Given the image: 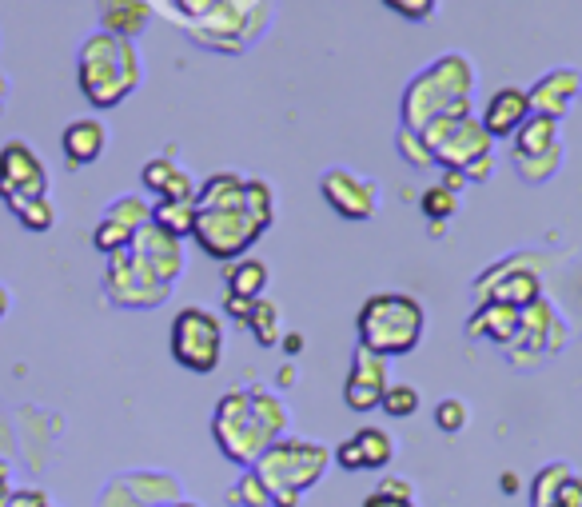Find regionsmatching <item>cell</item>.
<instances>
[{"label":"cell","instance_id":"obj_36","mask_svg":"<svg viewBox=\"0 0 582 507\" xmlns=\"http://www.w3.org/2000/svg\"><path fill=\"white\" fill-rule=\"evenodd\" d=\"M551 507H582V480L579 476H567V484L559 488V496H555V504Z\"/></svg>","mask_w":582,"mask_h":507},{"label":"cell","instance_id":"obj_6","mask_svg":"<svg viewBox=\"0 0 582 507\" xmlns=\"http://www.w3.org/2000/svg\"><path fill=\"white\" fill-rule=\"evenodd\" d=\"M471 80H475V72L459 52H451L439 64H431L427 72H419L411 80V88H407V100H403V128L419 132L435 116H443L447 108L467 100L471 96Z\"/></svg>","mask_w":582,"mask_h":507},{"label":"cell","instance_id":"obj_1","mask_svg":"<svg viewBox=\"0 0 582 507\" xmlns=\"http://www.w3.org/2000/svg\"><path fill=\"white\" fill-rule=\"evenodd\" d=\"M284 428H288V412L264 388H240V392L220 396L216 420H212V436L220 452L244 468L260 464V456L280 440Z\"/></svg>","mask_w":582,"mask_h":507},{"label":"cell","instance_id":"obj_5","mask_svg":"<svg viewBox=\"0 0 582 507\" xmlns=\"http://www.w3.org/2000/svg\"><path fill=\"white\" fill-rule=\"evenodd\" d=\"M331 464V452L323 444H311V440H276L260 464H256V476L264 480L272 507H295L299 496L307 488H315L323 480Z\"/></svg>","mask_w":582,"mask_h":507},{"label":"cell","instance_id":"obj_26","mask_svg":"<svg viewBox=\"0 0 582 507\" xmlns=\"http://www.w3.org/2000/svg\"><path fill=\"white\" fill-rule=\"evenodd\" d=\"M248 328L256 332V340H260L264 348H272V344L280 340V312H276V304L256 300V304H252V316H248Z\"/></svg>","mask_w":582,"mask_h":507},{"label":"cell","instance_id":"obj_2","mask_svg":"<svg viewBox=\"0 0 582 507\" xmlns=\"http://www.w3.org/2000/svg\"><path fill=\"white\" fill-rule=\"evenodd\" d=\"M268 228H272V188L264 180H248L244 204L196 208L192 236L212 260H240Z\"/></svg>","mask_w":582,"mask_h":507},{"label":"cell","instance_id":"obj_40","mask_svg":"<svg viewBox=\"0 0 582 507\" xmlns=\"http://www.w3.org/2000/svg\"><path fill=\"white\" fill-rule=\"evenodd\" d=\"M463 184H467V176H463V172H455V168H447L443 188H447V192H463Z\"/></svg>","mask_w":582,"mask_h":507},{"label":"cell","instance_id":"obj_7","mask_svg":"<svg viewBox=\"0 0 582 507\" xmlns=\"http://www.w3.org/2000/svg\"><path fill=\"white\" fill-rule=\"evenodd\" d=\"M419 140L427 144L431 160H439L443 168H455V172H467L471 164H479L491 144V136L483 132V124H475L467 116V100H459L455 108H447L443 116H435L427 128H419Z\"/></svg>","mask_w":582,"mask_h":507},{"label":"cell","instance_id":"obj_23","mask_svg":"<svg viewBox=\"0 0 582 507\" xmlns=\"http://www.w3.org/2000/svg\"><path fill=\"white\" fill-rule=\"evenodd\" d=\"M152 224L176 240L192 236V224H196V200H160L152 208Z\"/></svg>","mask_w":582,"mask_h":507},{"label":"cell","instance_id":"obj_31","mask_svg":"<svg viewBox=\"0 0 582 507\" xmlns=\"http://www.w3.org/2000/svg\"><path fill=\"white\" fill-rule=\"evenodd\" d=\"M435 424H439V432H463L467 428V404L463 400H455V396H447V400H439V408H435Z\"/></svg>","mask_w":582,"mask_h":507},{"label":"cell","instance_id":"obj_28","mask_svg":"<svg viewBox=\"0 0 582 507\" xmlns=\"http://www.w3.org/2000/svg\"><path fill=\"white\" fill-rule=\"evenodd\" d=\"M387 416H395V420H407V416H415V408H419V392L411 388V384H391L387 392H383V404H379Z\"/></svg>","mask_w":582,"mask_h":507},{"label":"cell","instance_id":"obj_41","mask_svg":"<svg viewBox=\"0 0 582 507\" xmlns=\"http://www.w3.org/2000/svg\"><path fill=\"white\" fill-rule=\"evenodd\" d=\"M8 496H12V488H8V464L0 460V507H8Z\"/></svg>","mask_w":582,"mask_h":507},{"label":"cell","instance_id":"obj_9","mask_svg":"<svg viewBox=\"0 0 582 507\" xmlns=\"http://www.w3.org/2000/svg\"><path fill=\"white\" fill-rule=\"evenodd\" d=\"M515 168L527 184H543L559 168V120L531 112L515 132Z\"/></svg>","mask_w":582,"mask_h":507},{"label":"cell","instance_id":"obj_35","mask_svg":"<svg viewBox=\"0 0 582 507\" xmlns=\"http://www.w3.org/2000/svg\"><path fill=\"white\" fill-rule=\"evenodd\" d=\"M8 507H56V504H52L48 492H40V488H20V492L8 496Z\"/></svg>","mask_w":582,"mask_h":507},{"label":"cell","instance_id":"obj_37","mask_svg":"<svg viewBox=\"0 0 582 507\" xmlns=\"http://www.w3.org/2000/svg\"><path fill=\"white\" fill-rule=\"evenodd\" d=\"M252 304H256V300H240V296H224V308H228V316H232V320H240V324H248V316H252Z\"/></svg>","mask_w":582,"mask_h":507},{"label":"cell","instance_id":"obj_17","mask_svg":"<svg viewBox=\"0 0 582 507\" xmlns=\"http://www.w3.org/2000/svg\"><path fill=\"white\" fill-rule=\"evenodd\" d=\"M104 144H108V132H104V124H100V120H92V116L72 120V124L64 128V156H68V164H72V168L100 160Z\"/></svg>","mask_w":582,"mask_h":507},{"label":"cell","instance_id":"obj_22","mask_svg":"<svg viewBox=\"0 0 582 507\" xmlns=\"http://www.w3.org/2000/svg\"><path fill=\"white\" fill-rule=\"evenodd\" d=\"M268 288V264L264 260H236L228 268V296H240V300H260Z\"/></svg>","mask_w":582,"mask_h":507},{"label":"cell","instance_id":"obj_38","mask_svg":"<svg viewBox=\"0 0 582 507\" xmlns=\"http://www.w3.org/2000/svg\"><path fill=\"white\" fill-rule=\"evenodd\" d=\"M379 492H383V496H395V500H411V484H407V480H391V476H387V480L379 484Z\"/></svg>","mask_w":582,"mask_h":507},{"label":"cell","instance_id":"obj_13","mask_svg":"<svg viewBox=\"0 0 582 507\" xmlns=\"http://www.w3.org/2000/svg\"><path fill=\"white\" fill-rule=\"evenodd\" d=\"M387 360L383 356H371L367 348H355L351 356V372H347V384H343V404L351 412H375L383 404V392H387Z\"/></svg>","mask_w":582,"mask_h":507},{"label":"cell","instance_id":"obj_10","mask_svg":"<svg viewBox=\"0 0 582 507\" xmlns=\"http://www.w3.org/2000/svg\"><path fill=\"white\" fill-rule=\"evenodd\" d=\"M104 292H108L112 304H120V308H156V304L172 292V284H160V280L124 248V252L108 256Z\"/></svg>","mask_w":582,"mask_h":507},{"label":"cell","instance_id":"obj_33","mask_svg":"<svg viewBox=\"0 0 582 507\" xmlns=\"http://www.w3.org/2000/svg\"><path fill=\"white\" fill-rule=\"evenodd\" d=\"M391 12H399L403 20H427L431 12H435V4L439 0H383Z\"/></svg>","mask_w":582,"mask_h":507},{"label":"cell","instance_id":"obj_27","mask_svg":"<svg viewBox=\"0 0 582 507\" xmlns=\"http://www.w3.org/2000/svg\"><path fill=\"white\" fill-rule=\"evenodd\" d=\"M567 476H571V468H567V464H551V468H543V472H539V480H535V492H531L535 507L555 504V496H559V488L567 484Z\"/></svg>","mask_w":582,"mask_h":507},{"label":"cell","instance_id":"obj_39","mask_svg":"<svg viewBox=\"0 0 582 507\" xmlns=\"http://www.w3.org/2000/svg\"><path fill=\"white\" fill-rule=\"evenodd\" d=\"M363 507H415L411 500H395V496H383V492H375V496H367Z\"/></svg>","mask_w":582,"mask_h":507},{"label":"cell","instance_id":"obj_25","mask_svg":"<svg viewBox=\"0 0 582 507\" xmlns=\"http://www.w3.org/2000/svg\"><path fill=\"white\" fill-rule=\"evenodd\" d=\"M12 212H16V220H20L28 232H48L52 220H56V208H52L48 196H36V200H24V204H12Z\"/></svg>","mask_w":582,"mask_h":507},{"label":"cell","instance_id":"obj_32","mask_svg":"<svg viewBox=\"0 0 582 507\" xmlns=\"http://www.w3.org/2000/svg\"><path fill=\"white\" fill-rule=\"evenodd\" d=\"M455 208H459V200H455V192H447L443 184H435V188L423 192V212H427L431 220H447V216H455Z\"/></svg>","mask_w":582,"mask_h":507},{"label":"cell","instance_id":"obj_44","mask_svg":"<svg viewBox=\"0 0 582 507\" xmlns=\"http://www.w3.org/2000/svg\"><path fill=\"white\" fill-rule=\"evenodd\" d=\"M0 92H4V76H0Z\"/></svg>","mask_w":582,"mask_h":507},{"label":"cell","instance_id":"obj_24","mask_svg":"<svg viewBox=\"0 0 582 507\" xmlns=\"http://www.w3.org/2000/svg\"><path fill=\"white\" fill-rule=\"evenodd\" d=\"M104 220H112V224H120V228H128V232H140V228L152 220V208H148L140 196H120V200L104 212Z\"/></svg>","mask_w":582,"mask_h":507},{"label":"cell","instance_id":"obj_20","mask_svg":"<svg viewBox=\"0 0 582 507\" xmlns=\"http://www.w3.org/2000/svg\"><path fill=\"white\" fill-rule=\"evenodd\" d=\"M100 20L112 36L132 40L148 24V4H140V0H100Z\"/></svg>","mask_w":582,"mask_h":507},{"label":"cell","instance_id":"obj_4","mask_svg":"<svg viewBox=\"0 0 582 507\" xmlns=\"http://www.w3.org/2000/svg\"><path fill=\"white\" fill-rule=\"evenodd\" d=\"M76 76H80V92L96 108H116L140 84V56H136L132 40L112 36V32H96L80 48Z\"/></svg>","mask_w":582,"mask_h":507},{"label":"cell","instance_id":"obj_18","mask_svg":"<svg viewBox=\"0 0 582 507\" xmlns=\"http://www.w3.org/2000/svg\"><path fill=\"white\" fill-rule=\"evenodd\" d=\"M582 76L579 72H555V76H543L539 84H535V92H531V112H543V116H563L567 112V104H571V96L579 92Z\"/></svg>","mask_w":582,"mask_h":507},{"label":"cell","instance_id":"obj_12","mask_svg":"<svg viewBox=\"0 0 582 507\" xmlns=\"http://www.w3.org/2000/svg\"><path fill=\"white\" fill-rule=\"evenodd\" d=\"M319 192H323V200L331 204V212L343 216V220H371V216H375V204H379L375 180L355 176L351 168H331V172H323V176H319Z\"/></svg>","mask_w":582,"mask_h":507},{"label":"cell","instance_id":"obj_43","mask_svg":"<svg viewBox=\"0 0 582 507\" xmlns=\"http://www.w3.org/2000/svg\"><path fill=\"white\" fill-rule=\"evenodd\" d=\"M4 312H8V292H4V284H0V320H4Z\"/></svg>","mask_w":582,"mask_h":507},{"label":"cell","instance_id":"obj_15","mask_svg":"<svg viewBox=\"0 0 582 507\" xmlns=\"http://www.w3.org/2000/svg\"><path fill=\"white\" fill-rule=\"evenodd\" d=\"M395 456V444L383 428H359L351 440L335 448V464L343 472H363V468H387Z\"/></svg>","mask_w":582,"mask_h":507},{"label":"cell","instance_id":"obj_3","mask_svg":"<svg viewBox=\"0 0 582 507\" xmlns=\"http://www.w3.org/2000/svg\"><path fill=\"white\" fill-rule=\"evenodd\" d=\"M355 328H359V348L391 360V356H407L419 348L423 328H427V312L407 292H375L363 300Z\"/></svg>","mask_w":582,"mask_h":507},{"label":"cell","instance_id":"obj_42","mask_svg":"<svg viewBox=\"0 0 582 507\" xmlns=\"http://www.w3.org/2000/svg\"><path fill=\"white\" fill-rule=\"evenodd\" d=\"M284 348H288V356H295V352H303V336H299V332H291V336H284Z\"/></svg>","mask_w":582,"mask_h":507},{"label":"cell","instance_id":"obj_29","mask_svg":"<svg viewBox=\"0 0 582 507\" xmlns=\"http://www.w3.org/2000/svg\"><path fill=\"white\" fill-rule=\"evenodd\" d=\"M232 504H240V507H268L272 504V496H268V488H264V480L256 476V472H248L236 488H232V496H228Z\"/></svg>","mask_w":582,"mask_h":507},{"label":"cell","instance_id":"obj_11","mask_svg":"<svg viewBox=\"0 0 582 507\" xmlns=\"http://www.w3.org/2000/svg\"><path fill=\"white\" fill-rule=\"evenodd\" d=\"M44 184H48V176H44L40 156L24 140H8L0 148V200L8 208L36 200V196H44Z\"/></svg>","mask_w":582,"mask_h":507},{"label":"cell","instance_id":"obj_30","mask_svg":"<svg viewBox=\"0 0 582 507\" xmlns=\"http://www.w3.org/2000/svg\"><path fill=\"white\" fill-rule=\"evenodd\" d=\"M172 176H176V160H172V156L148 160V164H144V172H140L144 188H148V192H156V196H164V188H168V180H172Z\"/></svg>","mask_w":582,"mask_h":507},{"label":"cell","instance_id":"obj_21","mask_svg":"<svg viewBox=\"0 0 582 507\" xmlns=\"http://www.w3.org/2000/svg\"><path fill=\"white\" fill-rule=\"evenodd\" d=\"M511 304V308H531L535 300H539V280L531 276V272H515V276H507V280H499V284H483V304Z\"/></svg>","mask_w":582,"mask_h":507},{"label":"cell","instance_id":"obj_19","mask_svg":"<svg viewBox=\"0 0 582 507\" xmlns=\"http://www.w3.org/2000/svg\"><path fill=\"white\" fill-rule=\"evenodd\" d=\"M519 324H523V312L511 308V304H483L475 316H471V336H491L495 344H511L519 336Z\"/></svg>","mask_w":582,"mask_h":507},{"label":"cell","instance_id":"obj_14","mask_svg":"<svg viewBox=\"0 0 582 507\" xmlns=\"http://www.w3.org/2000/svg\"><path fill=\"white\" fill-rule=\"evenodd\" d=\"M128 252H132L160 284H176V276L184 272V248H180V240L168 236V232H160L152 220L132 236Z\"/></svg>","mask_w":582,"mask_h":507},{"label":"cell","instance_id":"obj_16","mask_svg":"<svg viewBox=\"0 0 582 507\" xmlns=\"http://www.w3.org/2000/svg\"><path fill=\"white\" fill-rule=\"evenodd\" d=\"M531 116V92H523V88H515V84H507V88H499V92H491V100H487V108H483V132L487 136H515L519 128H523V120Z\"/></svg>","mask_w":582,"mask_h":507},{"label":"cell","instance_id":"obj_34","mask_svg":"<svg viewBox=\"0 0 582 507\" xmlns=\"http://www.w3.org/2000/svg\"><path fill=\"white\" fill-rule=\"evenodd\" d=\"M399 144L407 148L403 156H407L415 168H427V164H435V160H431V152H427V144L419 140V132H407V128H403V132H399Z\"/></svg>","mask_w":582,"mask_h":507},{"label":"cell","instance_id":"obj_45","mask_svg":"<svg viewBox=\"0 0 582 507\" xmlns=\"http://www.w3.org/2000/svg\"><path fill=\"white\" fill-rule=\"evenodd\" d=\"M180 507H192V504H180Z\"/></svg>","mask_w":582,"mask_h":507},{"label":"cell","instance_id":"obj_8","mask_svg":"<svg viewBox=\"0 0 582 507\" xmlns=\"http://www.w3.org/2000/svg\"><path fill=\"white\" fill-rule=\"evenodd\" d=\"M172 360L196 376H208L220 368L224 356V328L208 308H184L172 320Z\"/></svg>","mask_w":582,"mask_h":507}]
</instances>
